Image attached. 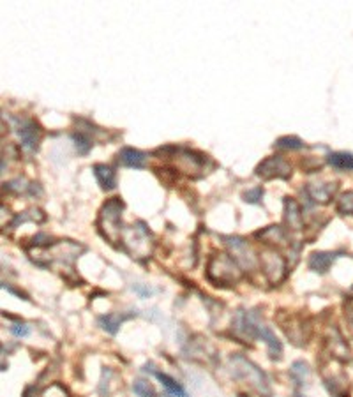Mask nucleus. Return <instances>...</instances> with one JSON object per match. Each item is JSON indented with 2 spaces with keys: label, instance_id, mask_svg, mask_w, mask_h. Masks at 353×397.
Here are the masks:
<instances>
[{
  "label": "nucleus",
  "instance_id": "nucleus-1",
  "mask_svg": "<svg viewBox=\"0 0 353 397\" xmlns=\"http://www.w3.org/2000/svg\"><path fill=\"white\" fill-rule=\"evenodd\" d=\"M231 330H233L235 337L240 339L242 343L254 339L263 341L267 344V348H269L270 359L279 360L283 357V344L277 339L276 334L263 323L258 311L238 309L233 318V323H231Z\"/></svg>",
  "mask_w": 353,
  "mask_h": 397
},
{
  "label": "nucleus",
  "instance_id": "nucleus-2",
  "mask_svg": "<svg viewBox=\"0 0 353 397\" xmlns=\"http://www.w3.org/2000/svg\"><path fill=\"white\" fill-rule=\"evenodd\" d=\"M83 251V248L71 241H62L57 244L44 245V248L35 249L34 261H38L39 265H44V267H54L58 265L64 270H73V264L78 258V254Z\"/></svg>",
  "mask_w": 353,
  "mask_h": 397
},
{
  "label": "nucleus",
  "instance_id": "nucleus-3",
  "mask_svg": "<svg viewBox=\"0 0 353 397\" xmlns=\"http://www.w3.org/2000/svg\"><path fill=\"white\" fill-rule=\"evenodd\" d=\"M244 275L240 265L228 252H215L211 256L207 265V277L217 286H231L237 284Z\"/></svg>",
  "mask_w": 353,
  "mask_h": 397
},
{
  "label": "nucleus",
  "instance_id": "nucleus-4",
  "mask_svg": "<svg viewBox=\"0 0 353 397\" xmlns=\"http://www.w3.org/2000/svg\"><path fill=\"white\" fill-rule=\"evenodd\" d=\"M122 200L110 198L103 205V209H101L99 212V219H97V226H99L101 235L113 245L122 242Z\"/></svg>",
  "mask_w": 353,
  "mask_h": 397
},
{
  "label": "nucleus",
  "instance_id": "nucleus-5",
  "mask_svg": "<svg viewBox=\"0 0 353 397\" xmlns=\"http://www.w3.org/2000/svg\"><path fill=\"white\" fill-rule=\"evenodd\" d=\"M230 366L233 378L247 383L251 389H254L258 394H261V396H270V387L269 382H267V376H265L263 373H261V369H258L251 360H247L246 357L242 355H233L230 359Z\"/></svg>",
  "mask_w": 353,
  "mask_h": 397
},
{
  "label": "nucleus",
  "instance_id": "nucleus-6",
  "mask_svg": "<svg viewBox=\"0 0 353 397\" xmlns=\"http://www.w3.org/2000/svg\"><path fill=\"white\" fill-rule=\"evenodd\" d=\"M122 242L126 251L129 252L136 260H143L152 254L154 241L149 229L145 228L143 222H138L136 226H131L129 229H124Z\"/></svg>",
  "mask_w": 353,
  "mask_h": 397
},
{
  "label": "nucleus",
  "instance_id": "nucleus-7",
  "mask_svg": "<svg viewBox=\"0 0 353 397\" xmlns=\"http://www.w3.org/2000/svg\"><path fill=\"white\" fill-rule=\"evenodd\" d=\"M277 325L281 327L286 337L292 341L293 344L297 346H304L311 336V327L304 320L302 316L299 314H292V313H286V311H281L277 314Z\"/></svg>",
  "mask_w": 353,
  "mask_h": 397
},
{
  "label": "nucleus",
  "instance_id": "nucleus-8",
  "mask_svg": "<svg viewBox=\"0 0 353 397\" xmlns=\"http://www.w3.org/2000/svg\"><path fill=\"white\" fill-rule=\"evenodd\" d=\"M260 267L263 275L269 279L270 284H279L286 275V261L283 256L272 248H267L260 252Z\"/></svg>",
  "mask_w": 353,
  "mask_h": 397
},
{
  "label": "nucleus",
  "instance_id": "nucleus-9",
  "mask_svg": "<svg viewBox=\"0 0 353 397\" xmlns=\"http://www.w3.org/2000/svg\"><path fill=\"white\" fill-rule=\"evenodd\" d=\"M224 241H227V245L230 248L231 256H233L242 268H246V270H254V268L260 265V256L254 252L251 244H247L244 238L228 237L224 238Z\"/></svg>",
  "mask_w": 353,
  "mask_h": 397
},
{
  "label": "nucleus",
  "instance_id": "nucleus-10",
  "mask_svg": "<svg viewBox=\"0 0 353 397\" xmlns=\"http://www.w3.org/2000/svg\"><path fill=\"white\" fill-rule=\"evenodd\" d=\"M15 124L24 149L27 152H38L39 143H41V127L38 126V122L31 119H15Z\"/></svg>",
  "mask_w": 353,
  "mask_h": 397
},
{
  "label": "nucleus",
  "instance_id": "nucleus-11",
  "mask_svg": "<svg viewBox=\"0 0 353 397\" xmlns=\"http://www.w3.org/2000/svg\"><path fill=\"white\" fill-rule=\"evenodd\" d=\"M256 175L263 180L290 179V175H292V166L279 156L267 157V159L261 161L260 165H258Z\"/></svg>",
  "mask_w": 353,
  "mask_h": 397
},
{
  "label": "nucleus",
  "instance_id": "nucleus-12",
  "mask_svg": "<svg viewBox=\"0 0 353 397\" xmlns=\"http://www.w3.org/2000/svg\"><path fill=\"white\" fill-rule=\"evenodd\" d=\"M175 152V157H179V163H175L176 168L181 170L186 175H196L195 172H204L205 161H207V156H202V154H195L191 150L186 149H173Z\"/></svg>",
  "mask_w": 353,
  "mask_h": 397
},
{
  "label": "nucleus",
  "instance_id": "nucleus-13",
  "mask_svg": "<svg viewBox=\"0 0 353 397\" xmlns=\"http://www.w3.org/2000/svg\"><path fill=\"white\" fill-rule=\"evenodd\" d=\"M336 191H338V184L336 182H311L307 184L306 193L313 202L318 203H329L334 198Z\"/></svg>",
  "mask_w": 353,
  "mask_h": 397
},
{
  "label": "nucleus",
  "instance_id": "nucleus-14",
  "mask_svg": "<svg viewBox=\"0 0 353 397\" xmlns=\"http://www.w3.org/2000/svg\"><path fill=\"white\" fill-rule=\"evenodd\" d=\"M284 222L290 229H295V232L304 228L302 210L293 198H284Z\"/></svg>",
  "mask_w": 353,
  "mask_h": 397
},
{
  "label": "nucleus",
  "instance_id": "nucleus-15",
  "mask_svg": "<svg viewBox=\"0 0 353 397\" xmlns=\"http://www.w3.org/2000/svg\"><path fill=\"white\" fill-rule=\"evenodd\" d=\"M341 252H315V254L309 258V268L313 272H318V274H325L330 268V265L334 264L339 258Z\"/></svg>",
  "mask_w": 353,
  "mask_h": 397
},
{
  "label": "nucleus",
  "instance_id": "nucleus-16",
  "mask_svg": "<svg viewBox=\"0 0 353 397\" xmlns=\"http://www.w3.org/2000/svg\"><path fill=\"white\" fill-rule=\"evenodd\" d=\"M145 154L136 149H131V147H126V149L120 150L119 154V161L124 166H127V168L142 170L143 166H145Z\"/></svg>",
  "mask_w": 353,
  "mask_h": 397
},
{
  "label": "nucleus",
  "instance_id": "nucleus-17",
  "mask_svg": "<svg viewBox=\"0 0 353 397\" xmlns=\"http://www.w3.org/2000/svg\"><path fill=\"white\" fill-rule=\"evenodd\" d=\"M94 175H96L97 182L101 184V188H103L104 191H112V189H115L117 177L115 172H113L110 166L96 165L94 166Z\"/></svg>",
  "mask_w": 353,
  "mask_h": 397
},
{
  "label": "nucleus",
  "instance_id": "nucleus-18",
  "mask_svg": "<svg viewBox=\"0 0 353 397\" xmlns=\"http://www.w3.org/2000/svg\"><path fill=\"white\" fill-rule=\"evenodd\" d=\"M327 344H329L330 348V353L334 357H338V359L346 360L350 357L348 346H346V343L343 341L341 334L338 332V329H332V332L329 334V339H327Z\"/></svg>",
  "mask_w": 353,
  "mask_h": 397
},
{
  "label": "nucleus",
  "instance_id": "nucleus-19",
  "mask_svg": "<svg viewBox=\"0 0 353 397\" xmlns=\"http://www.w3.org/2000/svg\"><path fill=\"white\" fill-rule=\"evenodd\" d=\"M258 237L267 245H283L286 244V232L281 226H269L263 232L258 233Z\"/></svg>",
  "mask_w": 353,
  "mask_h": 397
},
{
  "label": "nucleus",
  "instance_id": "nucleus-20",
  "mask_svg": "<svg viewBox=\"0 0 353 397\" xmlns=\"http://www.w3.org/2000/svg\"><path fill=\"white\" fill-rule=\"evenodd\" d=\"M133 318V314H124V313H110L106 316L99 318V325L106 330L108 334H117L119 327L122 325V321Z\"/></svg>",
  "mask_w": 353,
  "mask_h": 397
},
{
  "label": "nucleus",
  "instance_id": "nucleus-21",
  "mask_svg": "<svg viewBox=\"0 0 353 397\" xmlns=\"http://www.w3.org/2000/svg\"><path fill=\"white\" fill-rule=\"evenodd\" d=\"M156 378L163 383V387L166 389V396L168 397H189L188 392L184 390V387L181 383H176L172 376L165 375V373H154Z\"/></svg>",
  "mask_w": 353,
  "mask_h": 397
},
{
  "label": "nucleus",
  "instance_id": "nucleus-22",
  "mask_svg": "<svg viewBox=\"0 0 353 397\" xmlns=\"http://www.w3.org/2000/svg\"><path fill=\"white\" fill-rule=\"evenodd\" d=\"M309 375H311V371H309V366L302 360H297L293 362V366L290 367V378L293 380V383L299 387H306L307 382H309Z\"/></svg>",
  "mask_w": 353,
  "mask_h": 397
},
{
  "label": "nucleus",
  "instance_id": "nucleus-23",
  "mask_svg": "<svg viewBox=\"0 0 353 397\" xmlns=\"http://www.w3.org/2000/svg\"><path fill=\"white\" fill-rule=\"evenodd\" d=\"M329 165L334 166L336 170H353V156L346 152H336L329 156Z\"/></svg>",
  "mask_w": 353,
  "mask_h": 397
},
{
  "label": "nucleus",
  "instance_id": "nucleus-24",
  "mask_svg": "<svg viewBox=\"0 0 353 397\" xmlns=\"http://www.w3.org/2000/svg\"><path fill=\"white\" fill-rule=\"evenodd\" d=\"M338 212L343 216H353V191L343 193L338 200Z\"/></svg>",
  "mask_w": 353,
  "mask_h": 397
},
{
  "label": "nucleus",
  "instance_id": "nucleus-25",
  "mask_svg": "<svg viewBox=\"0 0 353 397\" xmlns=\"http://www.w3.org/2000/svg\"><path fill=\"white\" fill-rule=\"evenodd\" d=\"M133 392L138 397H158L154 387L150 385L149 382H145V380H136V382L133 383Z\"/></svg>",
  "mask_w": 353,
  "mask_h": 397
},
{
  "label": "nucleus",
  "instance_id": "nucleus-26",
  "mask_svg": "<svg viewBox=\"0 0 353 397\" xmlns=\"http://www.w3.org/2000/svg\"><path fill=\"white\" fill-rule=\"evenodd\" d=\"M73 140H74V145H76L78 154H81V156H87L88 150L92 149V140H90L87 134H83V133L73 134Z\"/></svg>",
  "mask_w": 353,
  "mask_h": 397
},
{
  "label": "nucleus",
  "instance_id": "nucleus-27",
  "mask_svg": "<svg viewBox=\"0 0 353 397\" xmlns=\"http://www.w3.org/2000/svg\"><path fill=\"white\" fill-rule=\"evenodd\" d=\"M304 143L302 140H299V138L295 136H284V138H279L276 142V149H284V150H299L302 149Z\"/></svg>",
  "mask_w": 353,
  "mask_h": 397
},
{
  "label": "nucleus",
  "instance_id": "nucleus-28",
  "mask_svg": "<svg viewBox=\"0 0 353 397\" xmlns=\"http://www.w3.org/2000/svg\"><path fill=\"white\" fill-rule=\"evenodd\" d=\"M42 397H69V394H67V390L64 387L55 383V385H51L47 392L42 394Z\"/></svg>",
  "mask_w": 353,
  "mask_h": 397
},
{
  "label": "nucleus",
  "instance_id": "nucleus-29",
  "mask_svg": "<svg viewBox=\"0 0 353 397\" xmlns=\"http://www.w3.org/2000/svg\"><path fill=\"white\" fill-rule=\"evenodd\" d=\"M11 334L13 336H16V337H27L28 334H31V329H28V325L27 323H15V325H11Z\"/></svg>",
  "mask_w": 353,
  "mask_h": 397
},
{
  "label": "nucleus",
  "instance_id": "nucleus-30",
  "mask_svg": "<svg viewBox=\"0 0 353 397\" xmlns=\"http://www.w3.org/2000/svg\"><path fill=\"white\" fill-rule=\"evenodd\" d=\"M261 196H263V191H261V188H256L247 191L246 195H244V200H246L247 203H260Z\"/></svg>",
  "mask_w": 353,
  "mask_h": 397
},
{
  "label": "nucleus",
  "instance_id": "nucleus-31",
  "mask_svg": "<svg viewBox=\"0 0 353 397\" xmlns=\"http://www.w3.org/2000/svg\"><path fill=\"white\" fill-rule=\"evenodd\" d=\"M345 318L348 321L350 332L353 334V298H350L348 302H345Z\"/></svg>",
  "mask_w": 353,
  "mask_h": 397
},
{
  "label": "nucleus",
  "instance_id": "nucleus-32",
  "mask_svg": "<svg viewBox=\"0 0 353 397\" xmlns=\"http://www.w3.org/2000/svg\"><path fill=\"white\" fill-rule=\"evenodd\" d=\"M295 397H304V396H295Z\"/></svg>",
  "mask_w": 353,
  "mask_h": 397
}]
</instances>
